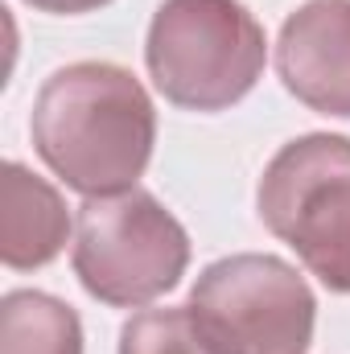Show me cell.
Segmentation results:
<instances>
[{
  "label": "cell",
  "mask_w": 350,
  "mask_h": 354,
  "mask_svg": "<svg viewBox=\"0 0 350 354\" xmlns=\"http://www.w3.org/2000/svg\"><path fill=\"white\" fill-rule=\"evenodd\" d=\"M185 305L219 354H305L317 326V297L305 276L268 252L206 264Z\"/></svg>",
  "instance_id": "5"
},
{
  "label": "cell",
  "mask_w": 350,
  "mask_h": 354,
  "mask_svg": "<svg viewBox=\"0 0 350 354\" xmlns=\"http://www.w3.org/2000/svg\"><path fill=\"white\" fill-rule=\"evenodd\" d=\"M256 210L330 292L350 297V136L288 140L256 185Z\"/></svg>",
  "instance_id": "4"
},
{
  "label": "cell",
  "mask_w": 350,
  "mask_h": 354,
  "mask_svg": "<svg viewBox=\"0 0 350 354\" xmlns=\"http://www.w3.org/2000/svg\"><path fill=\"white\" fill-rule=\"evenodd\" d=\"M268 62V37L243 0H165L145 37L153 87L181 111H227L248 99Z\"/></svg>",
  "instance_id": "2"
},
{
  "label": "cell",
  "mask_w": 350,
  "mask_h": 354,
  "mask_svg": "<svg viewBox=\"0 0 350 354\" xmlns=\"http://www.w3.org/2000/svg\"><path fill=\"white\" fill-rule=\"evenodd\" d=\"M25 4L37 12H54V17H79V12H95L111 0H25Z\"/></svg>",
  "instance_id": "10"
},
{
  "label": "cell",
  "mask_w": 350,
  "mask_h": 354,
  "mask_svg": "<svg viewBox=\"0 0 350 354\" xmlns=\"http://www.w3.org/2000/svg\"><path fill=\"white\" fill-rule=\"evenodd\" d=\"M276 75L309 111L350 120V0H305L284 17Z\"/></svg>",
  "instance_id": "6"
},
{
  "label": "cell",
  "mask_w": 350,
  "mask_h": 354,
  "mask_svg": "<svg viewBox=\"0 0 350 354\" xmlns=\"http://www.w3.org/2000/svg\"><path fill=\"white\" fill-rule=\"evenodd\" d=\"M120 354H219L198 330L190 305L140 309L120 330Z\"/></svg>",
  "instance_id": "9"
},
{
  "label": "cell",
  "mask_w": 350,
  "mask_h": 354,
  "mask_svg": "<svg viewBox=\"0 0 350 354\" xmlns=\"http://www.w3.org/2000/svg\"><path fill=\"white\" fill-rule=\"evenodd\" d=\"M71 264L111 309H140L174 292L190 268V235L149 189L87 198L75 218Z\"/></svg>",
  "instance_id": "3"
},
{
  "label": "cell",
  "mask_w": 350,
  "mask_h": 354,
  "mask_svg": "<svg viewBox=\"0 0 350 354\" xmlns=\"http://www.w3.org/2000/svg\"><path fill=\"white\" fill-rule=\"evenodd\" d=\"M0 354H83V322L50 292L12 288L0 301Z\"/></svg>",
  "instance_id": "8"
},
{
  "label": "cell",
  "mask_w": 350,
  "mask_h": 354,
  "mask_svg": "<svg viewBox=\"0 0 350 354\" xmlns=\"http://www.w3.org/2000/svg\"><path fill=\"white\" fill-rule=\"evenodd\" d=\"M71 210L62 194L21 161L0 169V260L12 272H33L62 256Z\"/></svg>",
  "instance_id": "7"
},
{
  "label": "cell",
  "mask_w": 350,
  "mask_h": 354,
  "mask_svg": "<svg viewBox=\"0 0 350 354\" xmlns=\"http://www.w3.org/2000/svg\"><path fill=\"white\" fill-rule=\"evenodd\" d=\"M46 169L83 198L136 189L153 161L157 107L145 83L116 62H71L54 71L29 115Z\"/></svg>",
  "instance_id": "1"
}]
</instances>
